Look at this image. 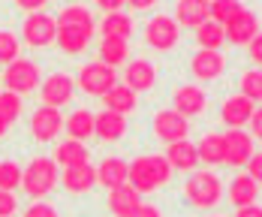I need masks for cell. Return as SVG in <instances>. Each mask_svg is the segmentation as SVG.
<instances>
[{"label":"cell","mask_w":262,"mask_h":217,"mask_svg":"<svg viewBox=\"0 0 262 217\" xmlns=\"http://www.w3.org/2000/svg\"><path fill=\"white\" fill-rule=\"evenodd\" d=\"M172 166L169 160L163 157V154H142V157H136L130 163V178H127V184L139 190V193H151V190H160L169 184V178H172Z\"/></svg>","instance_id":"cell-1"},{"label":"cell","mask_w":262,"mask_h":217,"mask_svg":"<svg viewBox=\"0 0 262 217\" xmlns=\"http://www.w3.org/2000/svg\"><path fill=\"white\" fill-rule=\"evenodd\" d=\"M54 166L57 163L52 157H33L21 169V187H25V193L33 202L42 199V196H49L54 190V184H57V169Z\"/></svg>","instance_id":"cell-2"},{"label":"cell","mask_w":262,"mask_h":217,"mask_svg":"<svg viewBox=\"0 0 262 217\" xmlns=\"http://www.w3.org/2000/svg\"><path fill=\"white\" fill-rule=\"evenodd\" d=\"M184 193H187V202L193 205V208H214L220 199H223V184H220V178L211 172V169H196L190 178H187V184H184Z\"/></svg>","instance_id":"cell-3"},{"label":"cell","mask_w":262,"mask_h":217,"mask_svg":"<svg viewBox=\"0 0 262 217\" xmlns=\"http://www.w3.org/2000/svg\"><path fill=\"white\" fill-rule=\"evenodd\" d=\"M178 39H181V27H178L175 18H169V15L148 18V25H145V42L154 52H172L178 46Z\"/></svg>","instance_id":"cell-4"},{"label":"cell","mask_w":262,"mask_h":217,"mask_svg":"<svg viewBox=\"0 0 262 217\" xmlns=\"http://www.w3.org/2000/svg\"><path fill=\"white\" fill-rule=\"evenodd\" d=\"M118 84V73L115 67H108L103 60H94V63H84L79 70V88L91 97H103L108 88Z\"/></svg>","instance_id":"cell-5"},{"label":"cell","mask_w":262,"mask_h":217,"mask_svg":"<svg viewBox=\"0 0 262 217\" xmlns=\"http://www.w3.org/2000/svg\"><path fill=\"white\" fill-rule=\"evenodd\" d=\"M21 36H25L27 46L33 49H46L57 39V18L46 15V12H30L21 25Z\"/></svg>","instance_id":"cell-6"},{"label":"cell","mask_w":262,"mask_h":217,"mask_svg":"<svg viewBox=\"0 0 262 217\" xmlns=\"http://www.w3.org/2000/svg\"><path fill=\"white\" fill-rule=\"evenodd\" d=\"M39 67L33 63V60H25V57H18V60H12L6 70H3V84H6V91H12V94H30V91H36V84H39Z\"/></svg>","instance_id":"cell-7"},{"label":"cell","mask_w":262,"mask_h":217,"mask_svg":"<svg viewBox=\"0 0 262 217\" xmlns=\"http://www.w3.org/2000/svg\"><path fill=\"white\" fill-rule=\"evenodd\" d=\"M76 97V81L70 79L67 73H52L49 79L39 84V100L42 106H52V108H63L73 103Z\"/></svg>","instance_id":"cell-8"},{"label":"cell","mask_w":262,"mask_h":217,"mask_svg":"<svg viewBox=\"0 0 262 217\" xmlns=\"http://www.w3.org/2000/svg\"><path fill=\"white\" fill-rule=\"evenodd\" d=\"M151 130H154V136L157 139H163V142H181V139H187V133H190V121L184 118V115H178L175 108H166V112H157L154 118H151Z\"/></svg>","instance_id":"cell-9"},{"label":"cell","mask_w":262,"mask_h":217,"mask_svg":"<svg viewBox=\"0 0 262 217\" xmlns=\"http://www.w3.org/2000/svg\"><path fill=\"white\" fill-rule=\"evenodd\" d=\"M63 127V118H60V108L52 106H39L33 115H30V136L36 142H54L57 133Z\"/></svg>","instance_id":"cell-10"},{"label":"cell","mask_w":262,"mask_h":217,"mask_svg":"<svg viewBox=\"0 0 262 217\" xmlns=\"http://www.w3.org/2000/svg\"><path fill=\"white\" fill-rule=\"evenodd\" d=\"M223 70H226V57H223V52H217V49H199V52L190 57V73L199 81L220 79Z\"/></svg>","instance_id":"cell-11"},{"label":"cell","mask_w":262,"mask_h":217,"mask_svg":"<svg viewBox=\"0 0 262 217\" xmlns=\"http://www.w3.org/2000/svg\"><path fill=\"white\" fill-rule=\"evenodd\" d=\"M253 112H256L253 100H247L244 94H232V97H226L223 106H220V121H223L229 130H241L244 124H250Z\"/></svg>","instance_id":"cell-12"},{"label":"cell","mask_w":262,"mask_h":217,"mask_svg":"<svg viewBox=\"0 0 262 217\" xmlns=\"http://www.w3.org/2000/svg\"><path fill=\"white\" fill-rule=\"evenodd\" d=\"M226 39L232 42V46H250V39L259 33V18H256V12H250V9H241L238 15H232L226 25Z\"/></svg>","instance_id":"cell-13"},{"label":"cell","mask_w":262,"mask_h":217,"mask_svg":"<svg viewBox=\"0 0 262 217\" xmlns=\"http://www.w3.org/2000/svg\"><path fill=\"white\" fill-rule=\"evenodd\" d=\"M172 103H175V112L178 115L196 118V115H202L208 108V97H205V91L199 84H181V88H175Z\"/></svg>","instance_id":"cell-14"},{"label":"cell","mask_w":262,"mask_h":217,"mask_svg":"<svg viewBox=\"0 0 262 217\" xmlns=\"http://www.w3.org/2000/svg\"><path fill=\"white\" fill-rule=\"evenodd\" d=\"M94 27H81V25H57V49L67 54H79L91 46Z\"/></svg>","instance_id":"cell-15"},{"label":"cell","mask_w":262,"mask_h":217,"mask_svg":"<svg viewBox=\"0 0 262 217\" xmlns=\"http://www.w3.org/2000/svg\"><path fill=\"white\" fill-rule=\"evenodd\" d=\"M223 142H226L223 163H229V166H247V160L253 157V136L244 133V130H229V133L223 136Z\"/></svg>","instance_id":"cell-16"},{"label":"cell","mask_w":262,"mask_h":217,"mask_svg":"<svg viewBox=\"0 0 262 217\" xmlns=\"http://www.w3.org/2000/svg\"><path fill=\"white\" fill-rule=\"evenodd\" d=\"M60 184L67 193L79 196V193H88V190L97 184V166L91 163H81V166H67L63 175H60Z\"/></svg>","instance_id":"cell-17"},{"label":"cell","mask_w":262,"mask_h":217,"mask_svg":"<svg viewBox=\"0 0 262 217\" xmlns=\"http://www.w3.org/2000/svg\"><path fill=\"white\" fill-rule=\"evenodd\" d=\"M124 84L133 88L136 94L139 91H151L157 84V67L151 60H145V57H136L133 63H127V70H124Z\"/></svg>","instance_id":"cell-18"},{"label":"cell","mask_w":262,"mask_h":217,"mask_svg":"<svg viewBox=\"0 0 262 217\" xmlns=\"http://www.w3.org/2000/svg\"><path fill=\"white\" fill-rule=\"evenodd\" d=\"M139 205H142V193L133 184H121V187L108 190V211L115 217H133Z\"/></svg>","instance_id":"cell-19"},{"label":"cell","mask_w":262,"mask_h":217,"mask_svg":"<svg viewBox=\"0 0 262 217\" xmlns=\"http://www.w3.org/2000/svg\"><path fill=\"white\" fill-rule=\"evenodd\" d=\"M130 178V163L121 160V157H105L97 166V184H103L105 190H115L121 184H127Z\"/></svg>","instance_id":"cell-20"},{"label":"cell","mask_w":262,"mask_h":217,"mask_svg":"<svg viewBox=\"0 0 262 217\" xmlns=\"http://www.w3.org/2000/svg\"><path fill=\"white\" fill-rule=\"evenodd\" d=\"M127 133V118L124 115H118V112H100V115H94V136H100L103 142H118V139H124Z\"/></svg>","instance_id":"cell-21"},{"label":"cell","mask_w":262,"mask_h":217,"mask_svg":"<svg viewBox=\"0 0 262 217\" xmlns=\"http://www.w3.org/2000/svg\"><path fill=\"white\" fill-rule=\"evenodd\" d=\"M175 21L178 27H196L208 21V0H178L175 3Z\"/></svg>","instance_id":"cell-22"},{"label":"cell","mask_w":262,"mask_h":217,"mask_svg":"<svg viewBox=\"0 0 262 217\" xmlns=\"http://www.w3.org/2000/svg\"><path fill=\"white\" fill-rule=\"evenodd\" d=\"M54 163H60L63 169L67 166H81V163H91V151L88 145L79 139H63L60 145H54Z\"/></svg>","instance_id":"cell-23"},{"label":"cell","mask_w":262,"mask_h":217,"mask_svg":"<svg viewBox=\"0 0 262 217\" xmlns=\"http://www.w3.org/2000/svg\"><path fill=\"white\" fill-rule=\"evenodd\" d=\"M166 160L172 169H181V172H193L199 166V154H196V145L190 139H181V142H172L169 151H166Z\"/></svg>","instance_id":"cell-24"},{"label":"cell","mask_w":262,"mask_h":217,"mask_svg":"<svg viewBox=\"0 0 262 217\" xmlns=\"http://www.w3.org/2000/svg\"><path fill=\"white\" fill-rule=\"evenodd\" d=\"M103 103H105L108 112L130 115V112H136V106H139V97H136V91L127 88V84H115V88H108L103 94Z\"/></svg>","instance_id":"cell-25"},{"label":"cell","mask_w":262,"mask_h":217,"mask_svg":"<svg viewBox=\"0 0 262 217\" xmlns=\"http://www.w3.org/2000/svg\"><path fill=\"white\" fill-rule=\"evenodd\" d=\"M196 154H199V163L205 166H217L226 157V142H223V133H205L199 142H196Z\"/></svg>","instance_id":"cell-26"},{"label":"cell","mask_w":262,"mask_h":217,"mask_svg":"<svg viewBox=\"0 0 262 217\" xmlns=\"http://www.w3.org/2000/svg\"><path fill=\"white\" fill-rule=\"evenodd\" d=\"M256 196H259V184H256L247 172L238 175V178H232V184H229V202H232L235 208L256 205Z\"/></svg>","instance_id":"cell-27"},{"label":"cell","mask_w":262,"mask_h":217,"mask_svg":"<svg viewBox=\"0 0 262 217\" xmlns=\"http://www.w3.org/2000/svg\"><path fill=\"white\" fill-rule=\"evenodd\" d=\"M63 127H67L70 139L88 142V139L94 136V115H91L88 108H76V112H73L70 118H63Z\"/></svg>","instance_id":"cell-28"},{"label":"cell","mask_w":262,"mask_h":217,"mask_svg":"<svg viewBox=\"0 0 262 217\" xmlns=\"http://www.w3.org/2000/svg\"><path fill=\"white\" fill-rule=\"evenodd\" d=\"M130 57V46L127 39H115V36H103L100 39V60L108 67H118Z\"/></svg>","instance_id":"cell-29"},{"label":"cell","mask_w":262,"mask_h":217,"mask_svg":"<svg viewBox=\"0 0 262 217\" xmlns=\"http://www.w3.org/2000/svg\"><path fill=\"white\" fill-rule=\"evenodd\" d=\"M103 36H115V39H130L133 33V18L124 12H108L103 21H100Z\"/></svg>","instance_id":"cell-30"},{"label":"cell","mask_w":262,"mask_h":217,"mask_svg":"<svg viewBox=\"0 0 262 217\" xmlns=\"http://www.w3.org/2000/svg\"><path fill=\"white\" fill-rule=\"evenodd\" d=\"M196 42H199V49H217L220 52V46L226 42V30H223V25L208 18L205 25L196 27Z\"/></svg>","instance_id":"cell-31"},{"label":"cell","mask_w":262,"mask_h":217,"mask_svg":"<svg viewBox=\"0 0 262 217\" xmlns=\"http://www.w3.org/2000/svg\"><path fill=\"white\" fill-rule=\"evenodd\" d=\"M57 25L97 27V21H94V15H91V9H88V6H81V3H70L67 9H60V15H57Z\"/></svg>","instance_id":"cell-32"},{"label":"cell","mask_w":262,"mask_h":217,"mask_svg":"<svg viewBox=\"0 0 262 217\" xmlns=\"http://www.w3.org/2000/svg\"><path fill=\"white\" fill-rule=\"evenodd\" d=\"M244 6H241V0H211L208 3V18L211 21H217V25H226L232 15H238Z\"/></svg>","instance_id":"cell-33"},{"label":"cell","mask_w":262,"mask_h":217,"mask_svg":"<svg viewBox=\"0 0 262 217\" xmlns=\"http://www.w3.org/2000/svg\"><path fill=\"white\" fill-rule=\"evenodd\" d=\"M18 54H21V39L12 30H0V63L9 67L12 60H18Z\"/></svg>","instance_id":"cell-34"},{"label":"cell","mask_w":262,"mask_h":217,"mask_svg":"<svg viewBox=\"0 0 262 217\" xmlns=\"http://www.w3.org/2000/svg\"><path fill=\"white\" fill-rule=\"evenodd\" d=\"M21 112H25L21 94H12V91H0V115H3L9 124H15V121L21 118Z\"/></svg>","instance_id":"cell-35"},{"label":"cell","mask_w":262,"mask_h":217,"mask_svg":"<svg viewBox=\"0 0 262 217\" xmlns=\"http://www.w3.org/2000/svg\"><path fill=\"white\" fill-rule=\"evenodd\" d=\"M241 94L253 103H262V70H247L241 73Z\"/></svg>","instance_id":"cell-36"},{"label":"cell","mask_w":262,"mask_h":217,"mask_svg":"<svg viewBox=\"0 0 262 217\" xmlns=\"http://www.w3.org/2000/svg\"><path fill=\"white\" fill-rule=\"evenodd\" d=\"M21 187V166L12 160H0V190H12Z\"/></svg>","instance_id":"cell-37"},{"label":"cell","mask_w":262,"mask_h":217,"mask_svg":"<svg viewBox=\"0 0 262 217\" xmlns=\"http://www.w3.org/2000/svg\"><path fill=\"white\" fill-rule=\"evenodd\" d=\"M18 211V199L12 190H0V217H12Z\"/></svg>","instance_id":"cell-38"},{"label":"cell","mask_w":262,"mask_h":217,"mask_svg":"<svg viewBox=\"0 0 262 217\" xmlns=\"http://www.w3.org/2000/svg\"><path fill=\"white\" fill-rule=\"evenodd\" d=\"M25 217H57V211H54V205H49V202H33L30 208L25 211Z\"/></svg>","instance_id":"cell-39"},{"label":"cell","mask_w":262,"mask_h":217,"mask_svg":"<svg viewBox=\"0 0 262 217\" xmlns=\"http://www.w3.org/2000/svg\"><path fill=\"white\" fill-rule=\"evenodd\" d=\"M247 175H250L256 184H262V151H253V157L247 160Z\"/></svg>","instance_id":"cell-40"},{"label":"cell","mask_w":262,"mask_h":217,"mask_svg":"<svg viewBox=\"0 0 262 217\" xmlns=\"http://www.w3.org/2000/svg\"><path fill=\"white\" fill-rule=\"evenodd\" d=\"M247 54H250V60L256 63V67H262V30L250 39V46H247Z\"/></svg>","instance_id":"cell-41"},{"label":"cell","mask_w":262,"mask_h":217,"mask_svg":"<svg viewBox=\"0 0 262 217\" xmlns=\"http://www.w3.org/2000/svg\"><path fill=\"white\" fill-rule=\"evenodd\" d=\"M46 3H49V0H15V6H18V9H25L27 15H30V12H39Z\"/></svg>","instance_id":"cell-42"},{"label":"cell","mask_w":262,"mask_h":217,"mask_svg":"<svg viewBox=\"0 0 262 217\" xmlns=\"http://www.w3.org/2000/svg\"><path fill=\"white\" fill-rule=\"evenodd\" d=\"M94 3H97L105 15H108V12H121V6H124L127 0H94Z\"/></svg>","instance_id":"cell-43"},{"label":"cell","mask_w":262,"mask_h":217,"mask_svg":"<svg viewBox=\"0 0 262 217\" xmlns=\"http://www.w3.org/2000/svg\"><path fill=\"white\" fill-rule=\"evenodd\" d=\"M133 217H160V208L157 205H145V202H142V205L133 211Z\"/></svg>","instance_id":"cell-44"},{"label":"cell","mask_w":262,"mask_h":217,"mask_svg":"<svg viewBox=\"0 0 262 217\" xmlns=\"http://www.w3.org/2000/svg\"><path fill=\"white\" fill-rule=\"evenodd\" d=\"M250 130H253V136L256 139H262V106L253 112V118H250Z\"/></svg>","instance_id":"cell-45"},{"label":"cell","mask_w":262,"mask_h":217,"mask_svg":"<svg viewBox=\"0 0 262 217\" xmlns=\"http://www.w3.org/2000/svg\"><path fill=\"white\" fill-rule=\"evenodd\" d=\"M235 217H262V208L259 205H244L235 211Z\"/></svg>","instance_id":"cell-46"},{"label":"cell","mask_w":262,"mask_h":217,"mask_svg":"<svg viewBox=\"0 0 262 217\" xmlns=\"http://www.w3.org/2000/svg\"><path fill=\"white\" fill-rule=\"evenodd\" d=\"M127 3H130L133 9H139V12H145V9H151V6H154L157 0H127Z\"/></svg>","instance_id":"cell-47"},{"label":"cell","mask_w":262,"mask_h":217,"mask_svg":"<svg viewBox=\"0 0 262 217\" xmlns=\"http://www.w3.org/2000/svg\"><path fill=\"white\" fill-rule=\"evenodd\" d=\"M6 130H9V121H6V118H3V115H0V136L6 133Z\"/></svg>","instance_id":"cell-48"}]
</instances>
